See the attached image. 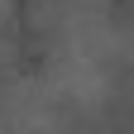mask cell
Listing matches in <instances>:
<instances>
[{
    "label": "cell",
    "mask_w": 134,
    "mask_h": 134,
    "mask_svg": "<svg viewBox=\"0 0 134 134\" xmlns=\"http://www.w3.org/2000/svg\"><path fill=\"white\" fill-rule=\"evenodd\" d=\"M62 110L67 105L43 81H14L5 91L0 125H5V134H58L62 129Z\"/></svg>",
    "instance_id": "cell-1"
},
{
    "label": "cell",
    "mask_w": 134,
    "mask_h": 134,
    "mask_svg": "<svg viewBox=\"0 0 134 134\" xmlns=\"http://www.w3.org/2000/svg\"><path fill=\"white\" fill-rule=\"evenodd\" d=\"M115 0H43L34 24H43L48 34L53 29H67V24H91V19H110Z\"/></svg>",
    "instance_id": "cell-2"
},
{
    "label": "cell",
    "mask_w": 134,
    "mask_h": 134,
    "mask_svg": "<svg viewBox=\"0 0 134 134\" xmlns=\"http://www.w3.org/2000/svg\"><path fill=\"white\" fill-rule=\"evenodd\" d=\"M14 5H19V0H0V24H10V14H14Z\"/></svg>",
    "instance_id": "cell-3"
}]
</instances>
